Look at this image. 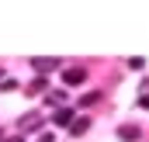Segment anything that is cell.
<instances>
[{
  "instance_id": "1",
  "label": "cell",
  "mask_w": 149,
  "mask_h": 142,
  "mask_svg": "<svg viewBox=\"0 0 149 142\" xmlns=\"http://www.w3.org/2000/svg\"><path fill=\"white\" fill-rule=\"evenodd\" d=\"M83 80H87V70H83V66H70V70L63 73V83H66V87H76V83H83Z\"/></svg>"
},
{
  "instance_id": "2",
  "label": "cell",
  "mask_w": 149,
  "mask_h": 142,
  "mask_svg": "<svg viewBox=\"0 0 149 142\" xmlns=\"http://www.w3.org/2000/svg\"><path fill=\"white\" fill-rule=\"evenodd\" d=\"M73 107H59L56 114H52V125H59V128H73Z\"/></svg>"
},
{
  "instance_id": "3",
  "label": "cell",
  "mask_w": 149,
  "mask_h": 142,
  "mask_svg": "<svg viewBox=\"0 0 149 142\" xmlns=\"http://www.w3.org/2000/svg\"><path fill=\"white\" fill-rule=\"evenodd\" d=\"M31 66H35L38 73H49V70H59V59H56V56H52V59H49V56H38V59H31Z\"/></svg>"
},
{
  "instance_id": "4",
  "label": "cell",
  "mask_w": 149,
  "mask_h": 142,
  "mask_svg": "<svg viewBox=\"0 0 149 142\" xmlns=\"http://www.w3.org/2000/svg\"><path fill=\"white\" fill-rule=\"evenodd\" d=\"M63 101H66V94H63V90H49V94H45V104L56 107V111H59V107H66Z\"/></svg>"
},
{
  "instance_id": "5",
  "label": "cell",
  "mask_w": 149,
  "mask_h": 142,
  "mask_svg": "<svg viewBox=\"0 0 149 142\" xmlns=\"http://www.w3.org/2000/svg\"><path fill=\"white\" fill-rule=\"evenodd\" d=\"M118 139L121 142H135L139 139V128H135V125H121V128H118Z\"/></svg>"
},
{
  "instance_id": "6",
  "label": "cell",
  "mask_w": 149,
  "mask_h": 142,
  "mask_svg": "<svg viewBox=\"0 0 149 142\" xmlns=\"http://www.w3.org/2000/svg\"><path fill=\"white\" fill-rule=\"evenodd\" d=\"M97 101H101V90H90V94H83V97H80V107H94Z\"/></svg>"
},
{
  "instance_id": "7",
  "label": "cell",
  "mask_w": 149,
  "mask_h": 142,
  "mask_svg": "<svg viewBox=\"0 0 149 142\" xmlns=\"http://www.w3.org/2000/svg\"><path fill=\"white\" fill-rule=\"evenodd\" d=\"M38 121H42V118H38V111H28V114H24V118H21L17 125H21V128L28 125V132H31V125H38Z\"/></svg>"
},
{
  "instance_id": "8",
  "label": "cell",
  "mask_w": 149,
  "mask_h": 142,
  "mask_svg": "<svg viewBox=\"0 0 149 142\" xmlns=\"http://www.w3.org/2000/svg\"><path fill=\"white\" fill-rule=\"evenodd\" d=\"M87 128H90V121H87V118H76V121H73V128H70V132H73V135H83Z\"/></svg>"
},
{
  "instance_id": "9",
  "label": "cell",
  "mask_w": 149,
  "mask_h": 142,
  "mask_svg": "<svg viewBox=\"0 0 149 142\" xmlns=\"http://www.w3.org/2000/svg\"><path fill=\"white\" fill-rule=\"evenodd\" d=\"M128 66H132V70H142V66H146V59H139V56H132V59H128Z\"/></svg>"
},
{
  "instance_id": "10",
  "label": "cell",
  "mask_w": 149,
  "mask_h": 142,
  "mask_svg": "<svg viewBox=\"0 0 149 142\" xmlns=\"http://www.w3.org/2000/svg\"><path fill=\"white\" fill-rule=\"evenodd\" d=\"M139 107H142V111H149V94H142V97H139Z\"/></svg>"
},
{
  "instance_id": "11",
  "label": "cell",
  "mask_w": 149,
  "mask_h": 142,
  "mask_svg": "<svg viewBox=\"0 0 149 142\" xmlns=\"http://www.w3.org/2000/svg\"><path fill=\"white\" fill-rule=\"evenodd\" d=\"M35 142H52V135H49V132H45V135H38Z\"/></svg>"
},
{
  "instance_id": "12",
  "label": "cell",
  "mask_w": 149,
  "mask_h": 142,
  "mask_svg": "<svg viewBox=\"0 0 149 142\" xmlns=\"http://www.w3.org/2000/svg\"><path fill=\"white\" fill-rule=\"evenodd\" d=\"M3 80H7V76H3V70H0V83H3Z\"/></svg>"
}]
</instances>
